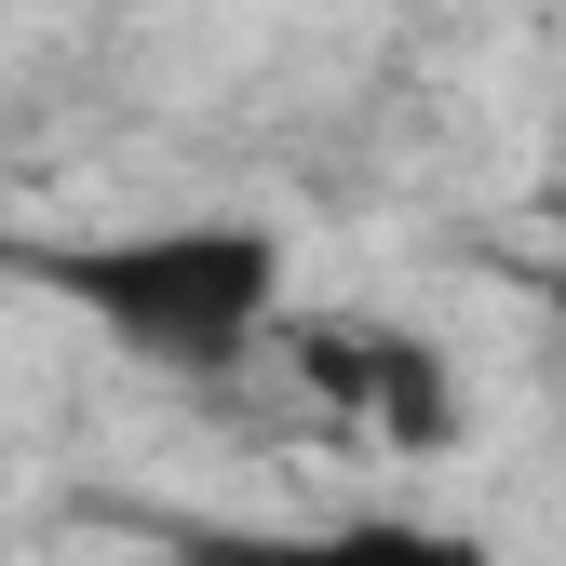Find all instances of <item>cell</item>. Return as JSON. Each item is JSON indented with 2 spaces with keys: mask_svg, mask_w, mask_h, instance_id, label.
Segmentation results:
<instances>
[{
  "mask_svg": "<svg viewBox=\"0 0 566 566\" xmlns=\"http://www.w3.org/2000/svg\"><path fill=\"white\" fill-rule=\"evenodd\" d=\"M283 365H297L350 432H378V446H446L459 432V365L418 324H283Z\"/></svg>",
  "mask_w": 566,
  "mask_h": 566,
  "instance_id": "7a4b0ae2",
  "label": "cell"
},
{
  "mask_svg": "<svg viewBox=\"0 0 566 566\" xmlns=\"http://www.w3.org/2000/svg\"><path fill=\"white\" fill-rule=\"evenodd\" d=\"M41 283L163 378H243L283 337V243L256 217H163V230L54 243Z\"/></svg>",
  "mask_w": 566,
  "mask_h": 566,
  "instance_id": "6da1fadb",
  "label": "cell"
},
{
  "mask_svg": "<svg viewBox=\"0 0 566 566\" xmlns=\"http://www.w3.org/2000/svg\"><path fill=\"white\" fill-rule=\"evenodd\" d=\"M163 566H500L446 513H324V526H176Z\"/></svg>",
  "mask_w": 566,
  "mask_h": 566,
  "instance_id": "3957f363",
  "label": "cell"
}]
</instances>
